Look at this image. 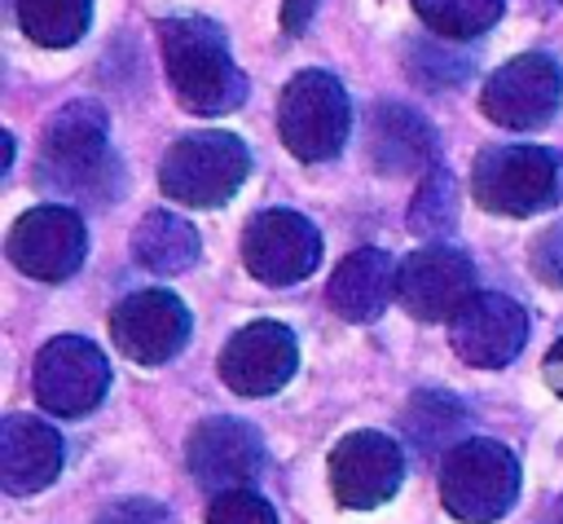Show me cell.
Wrapping results in <instances>:
<instances>
[{
  "label": "cell",
  "instance_id": "1",
  "mask_svg": "<svg viewBox=\"0 0 563 524\" xmlns=\"http://www.w3.org/2000/svg\"><path fill=\"white\" fill-rule=\"evenodd\" d=\"M167 84L189 114H229L246 101V75L229 57V40L207 18H167L158 26Z\"/></svg>",
  "mask_w": 563,
  "mask_h": 524
},
{
  "label": "cell",
  "instance_id": "2",
  "mask_svg": "<svg viewBox=\"0 0 563 524\" xmlns=\"http://www.w3.org/2000/svg\"><path fill=\"white\" fill-rule=\"evenodd\" d=\"M106 110L97 101H70L62 106L40 145V172L57 194H75L88 203H110L119 189V167L106 141Z\"/></svg>",
  "mask_w": 563,
  "mask_h": 524
},
{
  "label": "cell",
  "instance_id": "3",
  "mask_svg": "<svg viewBox=\"0 0 563 524\" xmlns=\"http://www.w3.org/2000/svg\"><path fill=\"white\" fill-rule=\"evenodd\" d=\"M251 172V154L233 132L207 128L167 145L158 163V185L167 198L185 207H220L229 203Z\"/></svg>",
  "mask_w": 563,
  "mask_h": 524
},
{
  "label": "cell",
  "instance_id": "4",
  "mask_svg": "<svg viewBox=\"0 0 563 524\" xmlns=\"http://www.w3.org/2000/svg\"><path fill=\"white\" fill-rule=\"evenodd\" d=\"M519 498V462L497 440H462L440 467V502L462 524H493Z\"/></svg>",
  "mask_w": 563,
  "mask_h": 524
},
{
  "label": "cell",
  "instance_id": "5",
  "mask_svg": "<svg viewBox=\"0 0 563 524\" xmlns=\"http://www.w3.org/2000/svg\"><path fill=\"white\" fill-rule=\"evenodd\" d=\"M471 189L488 211L532 216L563 198V154L545 145H497L475 159Z\"/></svg>",
  "mask_w": 563,
  "mask_h": 524
},
{
  "label": "cell",
  "instance_id": "6",
  "mask_svg": "<svg viewBox=\"0 0 563 524\" xmlns=\"http://www.w3.org/2000/svg\"><path fill=\"white\" fill-rule=\"evenodd\" d=\"M352 128V106L330 70H299L277 101V132L286 150L303 163H325L343 150Z\"/></svg>",
  "mask_w": 563,
  "mask_h": 524
},
{
  "label": "cell",
  "instance_id": "7",
  "mask_svg": "<svg viewBox=\"0 0 563 524\" xmlns=\"http://www.w3.org/2000/svg\"><path fill=\"white\" fill-rule=\"evenodd\" d=\"M106 387H110V365L97 343H88L79 335H57L40 348L31 392L44 410H53L62 418H79L101 405Z\"/></svg>",
  "mask_w": 563,
  "mask_h": 524
},
{
  "label": "cell",
  "instance_id": "8",
  "mask_svg": "<svg viewBox=\"0 0 563 524\" xmlns=\"http://www.w3.org/2000/svg\"><path fill=\"white\" fill-rule=\"evenodd\" d=\"M185 462H189V476L202 489L233 493V489H246L260 476V467H264V436L246 418L211 414V418H202L189 432Z\"/></svg>",
  "mask_w": 563,
  "mask_h": 524
},
{
  "label": "cell",
  "instance_id": "9",
  "mask_svg": "<svg viewBox=\"0 0 563 524\" xmlns=\"http://www.w3.org/2000/svg\"><path fill=\"white\" fill-rule=\"evenodd\" d=\"M563 101V66L545 53H523L493 70V79L479 92V110L497 128H537L545 123Z\"/></svg>",
  "mask_w": 563,
  "mask_h": 524
},
{
  "label": "cell",
  "instance_id": "10",
  "mask_svg": "<svg viewBox=\"0 0 563 524\" xmlns=\"http://www.w3.org/2000/svg\"><path fill=\"white\" fill-rule=\"evenodd\" d=\"M242 260L264 286H295L321 264V238L299 211H260L242 233Z\"/></svg>",
  "mask_w": 563,
  "mask_h": 524
},
{
  "label": "cell",
  "instance_id": "11",
  "mask_svg": "<svg viewBox=\"0 0 563 524\" xmlns=\"http://www.w3.org/2000/svg\"><path fill=\"white\" fill-rule=\"evenodd\" d=\"M84 251H88L84 220L70 207H57V203L22 211L9 229V260L26 277H40V282L70 277L84 264Z\"/></svg>",
  "mask_w": 563,
  "mask_h": 524
},
{
  "label": "cell",
  "instance_id": "12",
  "mask_svg": "<svg viewBox=\"0 0 563 524\" xmlns=\"http://www.w3.org/2000/svg\"><path fill=\"white\" fill-rule=\"evenodd\" d=\"M189 308L172 291H136L123 295L110 313V335L119 352L136 365H163L172 361L189 339Z\"/></svg>",
  "mask_w": 563,
  "mask_h": 524
},
{
  "label": "cell",
  "instance_id": "13",
  "mask_svg": "<svg viewBox=\"0 0 563 524\" xmlns=\"http://www.w3.org/2000/svg\"><path fill=\"white\" fill-rule=\"evenodd\" d=\"M449 343L466 365H479V370L510 365L528 343V313L501 291L471 295L449 321Z\"/></svg>",
  "mask_w": 563,
  "mask_h": 524
},
{
  "label": "cell",
  "instance_id": "14",
  "mask_svg": "<svg viewBox=\"0 0 563 524\" xmlns=\"http://www.w3.org/2000/svg\"><path fill=\"white\" fill-rule=\"evenodd\" d=\"M400 480H405L400 445L383 432H352L330 454V489L339 506L374 511L400 489Z\"/></svg>",
  "mask_w": 563,
  "mask_h": 524
},
{
  "label": "cell",
  "instance_id": "15",
  "mask_svg": "<svg viewBox=\"0 0 563 524\" xmlns=\"http://www.w3.org/2000/svg\"><path fill=\"white\" fill-rule=\"evenodd\" d=\"M475 295V269L453 247H422L396 273V299L422 321H453L457 308Z\"/></svg>",
  "mask_w": 563,
  "mask_h": 524
},
{
  "label": "cell",
  "instance_id": "16",
  "mask_svg": "<svg viewBox=\"0 0 563 524\" xmlns=\"http://www.w3.org/2000/svg\"><path fill=\"white\" fill-rule=\"evenodd\" d=\"M295 365L299 348L282 321H251L220 352V374L238 396H273L290 383Z\"/></svg>",
  "mask_w": 563,
  "mask_h": 524
},
{
  "label": "cell",
  "instance_id": "17",
  "mask_svg": "<svg viewBox=\"0 0 563 524\" xmlns=\"http://www.w3.org/2000/svg\"><path fill=\"white\" fill-rule=\"evenodd\" d=\"M62 471V436L31 414L0 423V484L9 493H35Z\"/></svg>",
  "mask_w": 563,
  "mask_h": 524
},
{
  "label": "cell",
  "instance_id": "18",
  "mask_svg": "<svg viewBox=\"0 0 563 524\" xmlns=\"http://www.w3.org/2000/svg\"><path fill=\"white\" fill-rule=\"evenodd\" d=\"M396 273L400 269H391L387 251L361 247V251L343 255V264L334 269L330 286H325V299L343 321H374L396 295Z\"/></svg>",
  "mask_w": 563,
  "mask_h": 524
},
{
  "label": "cell",
  "instance_id": "19",
  "mask_svg": "<svg viewBox=\"0 0 563 524\" xmlns=\"http://www.w3.org/2000/svg\"><path fill=\"white\" fill-rule=\"evenodd\" d=\"M369 159L378 172H422L435 163V137H431V123L400 106V101H383L374 106L369 114Z\"/></svg>",
  "mask_w": 563,
  "mask_h": 524
},
{
  "label": "cell",
  "instance_id": "20",
  "mask_svg": "<svg viewBox=\"0 0 563 524\" xmlns=\"http://www.w3.org/2000/svg\"><path fill=\"white\" fill-rule=\"evenodd\" d=\"M132 255L150 269V273H185L198 264V229L189 220H180L176 211H150L136 229H132Z\"/></svg>",
  "mask_w": 563,
  "mask_h": 524
},
{
  "label": "cell",
  "instance_id": "21",
  "mask_svg": "<svg viewBox=\"0 0 563 524\" xmlns=\"http://www.w3.org/2000/svg\"><path fill=\"white\" fill-rule=\"evenodd\" d=\"M22 31L44 48L75 44L92 22V0H18Z\"/></svg>",
  "mask_w": 563,
  "mask_h": 524
},
{
  "label": "cell",
  "instance_id": "22",
  "mask_svg": "<svg viewBox=\"0 0 563 524\" xmlns=\"http://www.w3.org/2000/svg\"><path fill=\"white\" fill-rule=\"evenodd\" d=\"M462 423H466V410L462 401H453L449 392H418L405 410V436L422 449V454H435L444 445H462Z\"/></svg>",
  "mask_w": 563,
  "mask_h": 524
},
{
  "label": "cell",
  "instance_id": "23",
  "mask_svg": "<svg viewBox=\"0 0 563 524\" xmlns=\"http://www.w3.org/2000/svg\"><path fill=\"white\" fill-rule=\"evenodd\" d=\"M453 229H457V181L444 167H431L409 203V233H418L435 247Z\"/></svg>",
  "mask_w": 563,
  "mask_h": 524
},
{
  "label": "cell",
  "instance_id": "24",
  "mask_svg": "<svg viewBox=\"0 0 563 524\" xmlns=\"http://www.w3.org/2000/svg\"><path fill=\"white\" fill-rule=\"evenodd\" d=\"M413 9L440 40H471L501 18L506 0H413Z\"/></svg>",
  "mask_w": 563,
  "mask_h": 524
},
{
  "label": "cell",
  "instance_id": "25",
  "mask_svg": "<svg viewBox=\"0 0 563 524\" xmlns=\"http://www.w3.org/2000/svg\"><path fill=\"white\" fill-rule=\"evenodd\" d=\"M453 44H457V40H449V44L413 40V44H409V57H405L409 75H413L418 84H427V88H453V84H462V79L471 75V57L457 53Z\"/></svg>",
  "mask_w": 563,
  "mask_h": 524
},
{
  "label": "cell",
  "instance_id": "26",
  "mask_svg": "<svg viewBox=\"0 0 563 524\" xmlns=\"http://www.w3.org/2000/svg\"><path fill=\"white\" fill-rule=\"evenodd\" d=\"M207 524H277L273 506L251 493V489H233V493H216L207 506Z\"/></svg>",
  "mask_w": 563,
  "mask_h": 524
},
{
  "label": "cell",
  "instance_id": "27",
  "mask_svg": "<svg viewBox=\"0 0 563 524\" xmlns=\"http://www.w3.org/2000/svg\"><path fill=\"white\" fill-rule=\"evenodd\" d=\"M97 524H172V515L150 498H123V502H110L97 515Z\"/></svg>",
  "mask_w": 563,
  "mask_h": 524
},
{
  "label": "cell",
  "instance_id": "28",
  "mask_svg": "<svg viewBox=\"0 0 563 524\" xmlns=\"http://www.w3.org/2000/svg\"><path fill=\"white\" fill-rule=\"evenodd\" d=\"M532 264H537V277L550 282V286H563V225L545 229L532 247Z\"/></svg>",
  "mask_w": 563,
  "mask_h": 524
},
{
  "label": "cell",
  "instance_id": "29",
  "mask_svg": "<svg viewBox=\"0 0 563 524\" xmlns=\"http://www.w3.org/2000/svg\"><path fill=\"white\" fill-rule=\"evenodd\" d=\"M312 9H317V0H286V4H282V26H286V35H303Z\"/></svg>",
  "mask_w": 563,
  "mask_h": 524
},
{
  "label": "cell",
  "instance_id": "30",
  "mask_svg": "<svg viewBox=\"0 0 563 524\" xmlns=\"http://www.w3.org/2000/svg\"><path fill=\"white\" fill-rule=\"evenodd\" d=\"M541 374H545V383H550V387L563 396V339H559V343L545 352V361H541Z\"/></svg>",
  "mask_w": 563,
  "mask_h": 524
},
{
  "label": "cell",
  "instance_id": "31",
  "mask_svg": "<svg viewBox=\"0 0 563 524\" xmlns=\"http://www.w3.org/2000/svg\"><path fill=\"white\" fill-rule=\"evenodd\" d=\"M559 524H563V502H559Z\"/></svg>",
  "mask_w": 563,
  "mask_h": 524
}]
</instances>
